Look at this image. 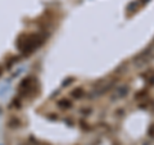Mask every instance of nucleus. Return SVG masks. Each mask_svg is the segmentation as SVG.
I'll return each mask as SVG.
<instances>
[{"instance_id":"1","label":"nucleus","mask_w":154,"mask_h":145,"mask_svg":"<svg viewBox=\"0 0 154 145\" xmlns=\"http://www.w3.org/2000/svg\"><path fill=\"white\" fill-rule=\"evenodd\" d=\"M42 41H44V37L38 33H25V35H21L18 37L17 48L21 53L28 55L33 50H36L42 44Z\"/></svg>"},{"instance_id":"2","label":"nucleus","mask_w":154,"mask_h":145,"mask_svg":"<svg viewBox=\"0 0 154 145\" xmlns=\"http://www.w3.org/2000/svg\"><path fill=\"white\" fill-rule=\"evenodd\" d=\"M33 88H35V80H33V77H27V79L22 80L18 90L22 95H27Z\"/></svg>"},{"instance_id":"3","label":"nucleus","mask_w":154,"mask_h":145,"mask_svg":"<svg viewBox=\"0 0 154 145\" xmlns=\"http://www.w3.org/2000/svg\"><path fill=\"white\" fill-rule=\"evenodd\" d=\"M71 101L69 100H66V99H63V100H60L59 101V107L60 108H63V109H66V108H71Z\"/></svg>"},{"instance_id":"4","label":"nucleus","mask_w":154,"mask_h":145,"mask_svg":"<svg viewBox=\"0 0 154 145\" xmlns=\"http://www.w3.org/2000/svg\"><path fill=\"white\" fill-rule=\"evenodd\" d=\"M81 93H82V90L79 89V90H75L73 93H72V95H73L75 98H81V96H82V95H81Z\"/></svg>"},{"instance_id":"5","label":"nucleus","mask_w":154,"mask_h":145,"mask_svg":"<svg viewBox=\"0 0 154 145\" xmlns=\"http://www.w3.org/2000/svg\"><path fill=\"white\" fill-rule=\"evenodd\" d=\"M2 73H3V67L0 66V76H2Z\"/></svg>"}]
</instances>
